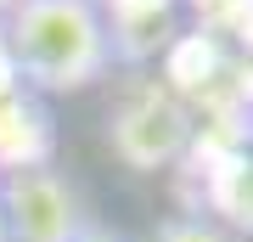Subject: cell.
<instances>
[{"mask_svg":"<svg viewBox=\"0 0 253 242\" xmlns=\"http://www.w3.org/2000/svg\"><path fill=\"white\" fill-rule=\"evenodd\" d=\"M0 214H6L11 242H73L90 225V203L56 163L34 169H6L0 175Z\"/></svg>","mask_w":253,"mask_h":242,"instance_id":"obj_3","label":"cell"},{"mask_svg":"<svg viewBox=\"0 0 253 242\" xmlns=\"http://www.w3.org/2000/svg\"><path fill=\"white\" fill-rule=\"evenodd\" d=\"M11 6H17V0H0V23H6V11H11Z\"/></svg>","mask_w":253,"mask_h":242,"instance_id":"obj_9","label":"cell"},{"mask_svg":"<svg viewBox=\"0 0 253 242\" xmlns=\"http://www.w3.org/2000/svg\"><path fill=\"white\" fill-rule=\"evenodd\" d=\"M0 242H11V237H6V214H0Z\"/></svg>","mask_w":253,"mask_h":242,"instance_id":"obj_10","label":"cell"},{"mask_svg":"<svg viewBox=\"0 0 253 242\" xmlns=\"http://www.w3.org/2000/svg\"><path fill=\"white\" fill-rule=\"evenodd\" d=\"M191 135H197V124H191L186 101L174 90H163V85L124 90L118 107L107 113V152L129 175H158L169 163H180Z\"/></svg>","mask_w":253,"mask_h":242,"instance_id":"obj_2","label":"cell"},{"mask_svg":"<svg viewBox=\"0 0 253 242\" xmlns=\"http://www.w3.org/2000/svg\"><path fill=\"white\" fill-rule=\"evenodd\" d=\"M73 242H129V237H118V231H107L101 220H90V225H84L79 237H73Z\"/></svg>","mask_w":253,"mask_h":242,"instance_id":"obj_7","label":"cell"},{"mask_svg":"<svg viewBox=\"0 0 253 242\" xmlns=\"http://www.w3.org/2000/svg\"><path fill=\"white\" fill-rule=\"evenodd\" d=\"M6 90H17V73H11V56H6V45H0V96Z\"/></svg>","mask_w":253,"mask_h":242,"instance_id":"obj_8","label":"cell"},{"mask_svg":"<svg viewBox=\"0 0 253 242\" xmlns=\"http://www.w3.org/2000/svg\"><path fill=\"white\" fill-rule=\"evenodd\" d=\"M214 208L225 220V231H236V237L253 231V158H236L214 175Z\"/></svg>","mask_w":253,"mask_h":242,"instance_id":"obj_5","label":"cell"},{"mask_svg":"<svg viewBox=\"0 0 253 242\" xmlns=\"http://www.w3.org/2000/svg\"><path fill=\"white\" fill-rule=\"evenodd\" d=\"M51 113L40 107L34 90H6L0 96V175L6 169H34V163H51Z\"/></svg>","mask_w":253,"mask_h":242,"instance_id":"obj_4","label":"cell"},{"mask_svg":"<svg viewBox=\"0 0 253 242\" xmlns=\"http://www.w3.org/2000/svg\"><path fill=\"white\" fill-rule=\"evenodd\" d=\"M0 45L34 96H79L118 62V34L96 0H17L0 23Z\"/></svg>","mask_w":253,"mask_h":242,"instance_id":"obj_1","label":"cell"},{"mask_svg":"<svg viewBox=\"0 0 253 242\" xmlns=\"http://www.w3.org/2000/svg\"><path fill=\"white\" fill-rule=\"evenodd\" d=\"M152 242H242V237L225 231V225H214V220H203V214H186V220L158 225V237H152Z\"/></svg>","mask_w":253,"mask_h":242,"instance_id":"obj_6","label":"cell"}]
</instances>
